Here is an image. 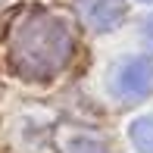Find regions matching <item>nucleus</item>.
I'll return each instance as SVG.
<instances>
[{"label": "nucleus", "mask_w": 153, "mask_h": 153, "mask_svg": "<svg viewBox=\"0 0 153 153\" xmlns=\"http://www.w3.org/2000/svg\"><path fill=\"white\" fill-rule=\"evenodd\" d=\"M13 66L28 78H47L59 72L72 56V31L62 19L31 10L16 19L10 34Z\"/></svg>", "instance_id": "f257e3e1"}, {"label": "nucleus", "mask_w": 153, "mask_h": 153, "mask_svg": "<svg viewBox=\"0 0 153 153\" xmlns=\"http://www.w3.org/2000/svg\"><path fill=\"white\" fill-rule=\"evenodd\" d=\"M78 13L94 31H109L122 22L125 3L122 0H78Z\"/></svg>", "instance_id": "7ed1b4c3"}, {"label": "nucleus", "mask_w": 153, "mask_h": 153, "mask_svg": "<svg viewBox=\"0 0 153 153\" xmlns=\"http://www.w3.org/2000/svg\"><path fill=\"white\" fill-rule=\"evenodd\" d=\"M153 88V66L147 59H128L125 66L116 72V94L119 97H147Z\"/></svg>", "instance_id": "f03ea898"}, {"label": "nucleus", "mask_w": 153, "mask_h": 153, "mask_svg": "<svg viewBox=\"0 0 153 153\" xmlns=\"http://www.w3.org/2000/svg\"><path fill=\"white\" fill-rule=\"evenodd\" d=\"M69 153H106V144L94 141V137H75L69 144Z\"/></svg>", "instance_id": "39448f33"}, {"label": "nucleus", "mask_w": 153, "mask_h": 153, "mask_svg": "<svg viewBox=\"0 0 153 153\" xmlns=\"http://www.w3.org/2000/svg\"><path fill=\"white\" fill-rule=\"evenodd\" d=\"M131 141L137 150L153 153V116H141L131 122Z\"/></svg>", "instance_id": "20e7f679"}, {"label": "nucleus", "mask_w": 153, "mask_h": 153, "mask_svg": "<svg viewBox=\"0 0 153 153\" xmlns=\"http://www.w3.org/2000/svg\"><path fill=\"white\" fill-rule=\"evenodd\" d=\"M141 38H144V44H147L150 50H153V16H150L147 22L141 25Z\"/></svg>", "instance_id": "423d86ee"}]
</instances>
